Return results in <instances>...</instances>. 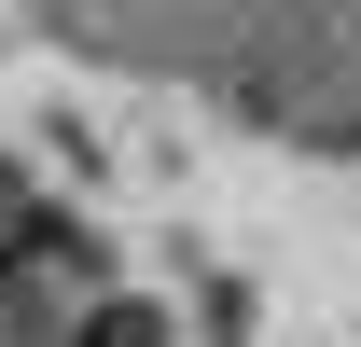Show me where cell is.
I'll return each mask as SVG.
<instances>
[{"label": "cell", "instance_id": "cell-1", "mask_svg": "<svg viewBox=\"0 0 361 347\" xmlns=\"http://www.w3.org/2000/svg\"><path fill=\"white\" fill-rule=\"evenodd\" d=\"M84 347H153V305H111V319H97Z\"/></svg>", "mask_w": 361, "mask_h": 347}]
</instances>
